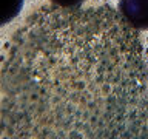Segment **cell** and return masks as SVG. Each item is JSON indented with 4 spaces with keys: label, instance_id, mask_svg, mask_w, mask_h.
I'll use <instances>...</instances> for the list:
<instances>
[{
    "label": "cell",
    "instance_id": "1",
    "mask_svg": "<svg viewBox=\"0 0 148 139\" xmlns=\"http://www.w3.org/2000/svg\"><path fill=\"white\" fill-rule=\"evenodd\" d=\"M148 88L142 43L108 6L36 11L0 76V136L128 138Z\"/></svg>",
    "mask_w": 148,
    "mask_h": 139
},
{
    "label": "cell",
    "instance_id": "2",
    "mask_svg": "<svg viewBox=\"0 0 148 139\" xmlns=\"http://www.w3.org/2000/svg\"><path fill=\"white\" fill-rule=\"evenodd\" d=\"M119 14L134 30H148V0H119Z\"/></svg>",
    "mask_w": 148,
    "mask_h": 139
},
{
    "label": "cell",
    "instance_id": "3",
    "mask_svg": "<svg viewBox=\"0 0 148 139\" xmlns=\"http://www.w3.org/2000/svg\"><path fill=\"white\" fill-rule=\"evenodd\" d=\"M128 138H148V88L139 108L137 118L128 133Z\"/></svg>",
    "mask_w": 148,
    "mask_h": 139
},
{
    "label": "cell",
    "instance_id": "4",
    "mask_svg": "<svg viewBox=\"0 0 148 139\" xmlns=\"http://www.w3.org/2000/svg\"><path fill=\"white\" fill-rule=\"evenodd\" d=\"M23 0H0V26L6 25L20 12Z\"/></svg>",
    "mask_w": 148,
    "mask_h": 139
},
{
    "label": "cell",
    "instance_id": "5",
    "mask_svg": "<svg viewBox=\"0 0 148 139\" xmlns=\"http://www.w3.org/2000/svg\"><path fill=\"white\" fill-rule=\"evenodd\" d=\"M56 6L60 8H77L85 2V0H51Z\"/></svg>",
    "mask_w": 148,
    "mask_h": 139
}]
</instances>
